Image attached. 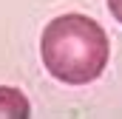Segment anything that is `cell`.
<instances>
[{"mask_svg":"<svg viewBox=\"0 0 122 119\" xmlns=\"http://www.w3.org/2000/svg\"><path fill=\"white\" fill-rule=\"evenodd\" d=\"M111 54V43L105 29L85 14H62L54 17L40 37V57L46 71L65 85L94 82Z\"/></svg>","mask_w":122,"mask_h":119,"instance_id":"obj_1","label":"cell"},{"mask_svg":"<svg viewBox=\"0 0 122 119\" xmlns=\"http://www.w3.org/2000/svg\"><path fill=\"white\" fill-rule=\"evenodd\" d=\"M0 116H11V119H26L31 116V105L29 99L11 85H0Z\"/></svg>","mask_w":122,"mask_h":119,"instance_id":"obj_2","label":"cell"},{"mask_svg":"<svg viewBox=\"0 0 122 119\" xmlns=\"http://www.w3.org/2000/svg\"><path fill=\"white\" fill-rule=\"evenodd\" d=\"M108 11L117 17V23H122V0H108Z\"/></svg>","mask_w":122,"mask_h":119,"instance_id":"obj_3","label":"cell"}]
</instances>
